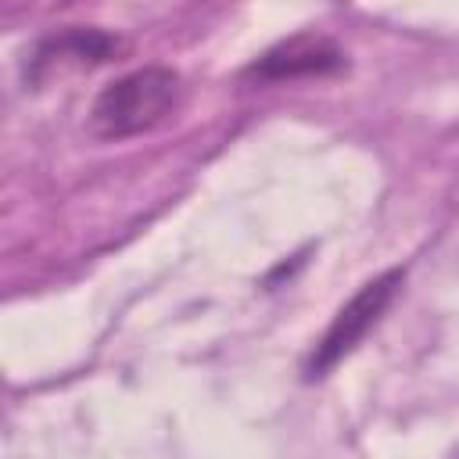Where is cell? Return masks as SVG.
<instances>
[{"label":"cell","mask_w":459,"mask_h":459,"mask_svg":"<svg viewBox=\"0 0 459 459\" xmlns=\"http://www.w3.org/2000/svg\"><path fill=\"white\" fill-rule=\"evenodd\" d=\"M183 97V82L172 68L147 65L108 82L90 108V133L97 140H126L161 126Z\"/></svg>","instance_id":"1"},{"label":"cell","mask_w":459,"mask_h":459,"mask_svg":"<svg viewBox=\"0 0 459 459\" xmlns=\"http://www.w3.org/2000/svg\"><path fill=\"white\" fill-rule=\"evenodd\" d=\"M398 287H402V273H398V269H387V273L366 280V283L337 308V316L330 319L326 333L319 337V344H316V351H312V359H308V377H323V373H330L344 355H351V351L359 348V341L380 323V316H384L387 305L394 301Z\"/></svg>","instance_id":"2"},{"label":"cell","mask_w":459,"mask_h":459,"mask_svg":"<svg viewBox=\"0 0 459 459\" xmlns=\"http://www.w3.org/2000/svg\"><path fill=\"white\" fill-rule=\"evenodd\" d=\"M118 43L104 32H93V29H75V32H65L61 39H50L43 50H39V65L50 61V57H61V61H72V65H90V61H104L111 57Z\"/></svg>","instance_id":"4"},{"label":"cell","mask_w":459,"mask_h":459,"mask_svg":"<svg viewBox=\"0 0 459 459\" xmlns=\"http://www.w3.org/2000/svg\"><path fill=\"white\" fill-rule=\"evenodd\" d=\"M341 68H344V50L330 36H323V32H298V36H287L276 47H269L251 65V75L283 82V79L330 75V72H341Z\"/></svg>","instance_id":"3"}]
</instances>
